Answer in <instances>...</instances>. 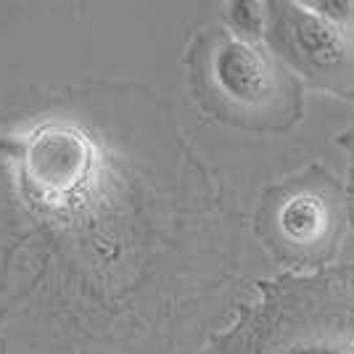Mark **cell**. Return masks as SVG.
<instances>
[{
  "instance_id": "277c9868",
  "label": "cell",
  "mask_w": 354,
  "mask_h": 354,
  "mask_svg": "<svg viewBox=\"0 0 354 354\" xmlns=\"http://www.w3.org/2000/svg\"><path fill=\"white\" fill-rule=\"evenodd\" d=\"M352 227V191L312 162L259 193L251 230L286 272L333 267Z\"/></svg>"
},
{
  "instance_id": "9c48e42d",
  "label": "cell",
  "mask_w": 354,
  "mask_h": 354,
  "mask_svg": "<svg viewBox=\"0 0 354 354\" xmlns=\"http://www.w3.org/2000/svg\"><path fill=\"white\" fill-rule=\"evenodd\" d=\"M346 270H349V278H352V283H354V265H346Z\"/></svg>"
},
{
  "instance_id": "5b68a950",
  "label": "cell",
  "mask_w": 354,
  "mask_h": 354,
  "mask_svg": "<svg viewBox=\"0 0 354 354\" xmlns=\"http://www.w3.org/2000/svg\"><path fill=\"white\" fill-rule=\"evenodd\" d=\"M265 45L307 90L354 101V24L315 14L304 0H267Z\"/></svg>"
},
{
  "instance_id": "3957f363",
  "label": "cell",
  "mask_w": 354,
  "mask_h": 354,
  "mask_svg": "<svg viewBox=\"0 0 354 354\" xmlns=\"http://www.w3.org/2000/svg\"><path fill=\"white\" fill-rule=\"evenodd\" d=\"M183 69L196 109L217 124L278 135L304 119L301 80L265 43H246L222 21L191 32Z\"/></svg>"
},
{
  "instance_id": "ba28073f",
  "label": "cell",
  "mask_w": 354,
  "mask_h": 354,
  "mask_svg": "<svg viewBox=\"0 0 354 354\" xmlns=\"http://www.w3.org/2000/svg\"><path fill=\"white\" fill-rule=\"evenodd\" d=\"M336 143L349 153V188L354 191V117H352V124L336 138Z\"/></svg>"
},
{
  "instance_id": "8992f818",
  "label": "cell",
  "mask_w": 354,
  "mask_h": 354,
  "mask_svg": "<svg viewBox=\"0 0 354 354\" xmlns=\"http://www.w3.org/2000/svg\"><path fill=\"white\" fill-rule=\"evenodd\" d=\"M222 24L246 43H265L267 0H233L222 8Z\"/></svg>"
},
{
  "instance_id": "8fae6325",
  "label": "cell",
  "mask_w": 354,
  "mask_h": 354,
  "mask_svg": "<svg viewBox=\"0 0 354 354\" xmlns=\"http://www.w3.org/2000/svg\"><path fill=\"white\" fill-rule=\"evenodd\" d=\"M352 24H354V0H352Z\"/></svg>"
},
{
  "instance_id": "6da1fadb",
  "label": "cell",
  "mask_w": 354,
  "mask_h": 354,
  "mask_svg": "<svg viewBox=\"0 0 354 354\" xmlns=\"http://www.w3.org/2000/svg\"><path fill=\"white\" fill-rule=\"evenodd\" d=\"M241 238L159 90L0 93V354H172L238 281Z\"/></svg>"
},
{
  "instance_id": "30bf717a",
  "label": "cell",
  "mask_w": 354,
  "mask_h": 354,
  "mask_svg": "<svg viewBox=\"0 0 354 354\" xmlns=\"http://www.w3.org/2000/svg\"><path fill=\"white\" fill-rule=\"evenodd\" d=\"M352 191V188H349ZM352 227H354V191H352Z\"/></svg>"
},
{
  "instance_id": "7a4b0ae2",
  "label": "cell",
  "mask_w": 354,
  "mask_h": 354,
  "mask_svg": "<svg viewBox=\"0 0 354 354\" xmlns=\"http://www.w3.org/2000/svg\"><path fill=\"white\" fill-rule=\"evenodd\" d=\"M196 354H354L346 265L262 278Z\"/></svg>"
},
{
  "instance_id": "52a82bcc",
  "label": "cell",
  "mask_w": 354,
  "mask_h": 354,
  "mask_svg": "<svg viewBox=\"0 0 354 354\" xmlns=\"http://www.w3.org/2000/svg\"><path fill=\"white\" fill-rule=\"evenodd\" d=\"M304 6L336 24H352V0H304Z\"/></svg>"
}]
</instances>
